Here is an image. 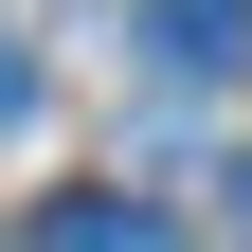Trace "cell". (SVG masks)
Wrapping results in <instances>:
<instances>
[{
  "label": "cell",
  "mask_w": 252,
  "mask_h": 252,
  "mask_svg": "<svg viewBox=\"0 0 252 252\" xmlns=\"http://www.w3.org/2000/svg\"><path fill=\"white\" fill-rule=\"evenodd\" d=\"M144 36H162V72H234L252 54V0H144Z\"/></svg>",
  "instance_id": "1"
},
{
  "label": "cell",
  "mask_w": 252,
  "mask_h": 252,
  "mask_svg": "<svg viewBox=\"0 0 252 252\" xmlns=\"http://www.w3.org/2000/svg\"><path fill=\"white\" fill-rule=\"evenodd\" d=\"M36 252H180V216H144V198H54Z\"/></svg>",
  "instance_id": "2"
},
{
  "label": "cell",
  "mask_w": 252,
  "mask_h": 252,
  "mask_svg": "<svg viewBox=\"0 0 252 252\" xmlns=\"http://www.w3.org/2000/svg\"><path fill=\"white\" fill-rule=\"evenodd\" d=\"M234 234H252V162H234Z\"/></svg>",
  "instance_id": "3"
}]
</instances>
